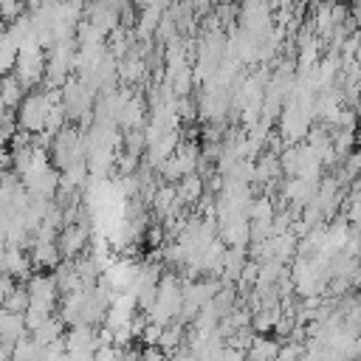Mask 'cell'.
<instances>
[{"label": "cell", "instance_id": "obj_1", "mask_svg": "<svg viewBox=\"0 0 361 361\" xmlns=\"http://www.w3.org/2000/svg\"><path fill=\"white\" fill-rule=\"evenodd\" d=\"M56 96L51 93H28L25 102L20 104V113H17V127L25 130V133H45V124H48V116H51V107H54Z\"/></svg>", "mask_w": 361, "mask_h": 361}, {"label": "cell", "instance_id": "obj_2", "mask_svg": "<svg viewBox=\"0 0 361 361\" xmlns=\"http://www.w3.org/2000/svg\"><path fill=\"white\" fill-rule=\"evenodd\" d=\"M28 293H31V313H39V316H51L54 310V302H56V279L51 274H34L28 282H25Z\"/></svg>", "mask_w": 361, "mask_h": 361}, {"label": "cell", "instance_id": "obj_3", "mask_svg": "<svg viewBox=\"0 0 361 361\" xmlns=\"http://www.w3.org/2000/svg\"><path fill=\"white\" fill-rule=\"evenodd\" d=\"M45 62H48V59H42V48H23L20 56H17V65H14V68H17L14 76L28 87V85H34V82L42 76Z\"/></svg>", "mask_w": 361, "mask_h": 361}, {"label": "cell", "instance_id": "obj_4", "mask_svg": "<svg viewBox=\"0 0 361 361\" xmlns=\"http://www.w3.org/2000/svg\"><path fill=\"white\" fill-rule=\"evenodd\" d=\"M87 240H90V228H87V223L65 226L62 234H59V251H62L68 259H79V251L87 248Z\"/></svg>", "mask_w": 361, "mask_h": 361}, {"label": "cell", "instance_id": "obj_5", "mask_svg": "<svg viewBox=\"0 0 361 361\" xmlns=\"http://www.w3.org/2000/svg\"><path fill=\"white\" fill-rule=\"evenodd\" d=\"M31 265L34 259L23 254V248H6L3 251V274H11L17 279H31Z\"/></svg>", "mask_w": 361, "mask_h": 361}, {"label": "cell", "instance_id": "obj_6", "mask_svg": "<svg viewBox=\"0 0 361 361\" xmlns=\"http://www.w3.org/2000/svg\"><path fill=\"white\" fill-rule=\"evenodd\" d=\"M23 102H25V85H23L14 73L3 76V107L11 110V107H17V104H23Z\"/></svg>", "mask_w": 361, "mask_h": 361}, {"label": "cell", "instance_id": "obj_7", "mask_svg": "<svg viewBox=\"0 0 361 361\" xmlns=\"http://www.w3.org/2000/svg\"><path fill=\"white\" fill-rule=\"evenodd\" d=\"M59 245H54V243H31V259H34V265H39V268H51V265H56L59 262Z\"/></svg>", "mask_w": 361, "mask_h": 361}, {"label": "cell", "instance_id": "obj_8", "mask_svg": "<svg viewBox=\"0 0 361 361\" xmlns=\"http://www.w3.org/2000/svg\"><path fill=\"white\" fill-rule=\"evenodd\" d=\"M282 172V164H279V158H276V152H265L262 158H257V164H254V180H262V183H268L274 175H279Z\"/></svg>", "mask_w": 361, "mask_h": 361}, {"label": "cell", "instance_id": "obj_9", "mask_svg": "<svg viewBox=\"0 0 361 361\" xmlns=\"http://www.w3.org/2000/svg\"><path fill=\"white\" fill-rule=\"evenodd\" d=\"M3 310H8V313H17V316H25L28 310H31V293H28V288H14L6 299H3Z\"/></svg>", "mask_w": 361, "mask_h": 361}, {"label": "cell", "instance_id": "obj_10", "mask_svg": "<svg viewBox=\"0 0 361 361\" xmlns=\"http://www.w3.org/2000/svg\"><path fill=\"white\" fill-rule=\"evenodd\" d=\"M178 200H180V206H183V203L203 200V180H200L197 175H186V178L178 183Z\"/></svg>", "mask_w": 361, "mask_h": 361}, {"label": "cell", "instance_id": "obj_11", "mask_svg": "<svg viewBox=\"0 0 361 361\" xmlns=\"http://www.w3.org/2000/svg\"><path fill=\"white\" fill-rule=\"evenodd\" d=\"M127 130H138L141 127V121H144V102L141 99H130L127 102V107H124V113H121V118H118Z\"/></svg>", "mask_w": 361, "mask_h": 361}, {"label": "cell", "instance_id": "obj_12", "mask_svg": "<svg viewBox=\"0 0 361 361\" xmlns=\"http://www.w3.org/2000/svg\"><path fill=\"white\" fill-rule=\"evenodd\" d=\"M183 341V324L180 322H172L169 327H164V336H161V350L164 353H172V350H178V344Z\"/></svg>", "mask_w": 361, "mask_h": 361}, {"label": "cell", "instance_id": "obj_13", "mask_svg": "<svg viewBox=\"0 0 361 361\" xmlns=\"http://www.w3.org/2000/svg\"><path fill=\"white\" fill-rule=\"evenodd\" d=\"M274 324H279V307H274V310H259V313H254V322H251V327H254L257 333H265V330H271Z\"/></svg>", "mask_w": 361, "mask_h": 361}, {"label": "cell", "instance_id": "obj_14", "mask_svg": "<svg viewBox=\"0 0 361 361\" xmlns=\"http://www.w3.org/2000/svg\"><path fill=\"white\" fill-rule=\"evenodd\" d=\"M344 178H361V152H350L344 158V169H341Z\"/></svg>", "mask_w": 361, "mask_h": 361}, {"label": "cell", "instance_id": "obj_15", "mask_svg": "<svg viewBox=\"0 0 361 361\" xmlns=\"http://www.w3.org/2000/svg\"><path fill=\"white\" fill-rule=\"evenodd\" d=\"M259 282V262H248L245 268H243V276H240V285H257Z\"/></svg>", "mask_w": 361, "mask_h": 361}, {"label": "cell", "instance_id": "obj_16", "mask_svg": "<svg viewBox=\"0 0 361 361\" xmlns=\"http://www.w3.org/2000/svg\"><path fill=\"white\" fill-rule=\"evenodd\" d=\"M0 14H3L6 20H11L14 14L23 17V6H20V3H11V0H0Z\"/></svg>", "mask_w": 361, "mask_h": 361}, {"label": "cell", "instance_id": "obj_17", "mask_svg": "<svg viewBox=\"0 0 361 361\" xmlns=\"http://www.w3.org/2000/svg\"><path fill=\"white\" fill-rule=\"evenodd\" d=\"M138 361H164V350L161 347H147L138 353Z\"/></svg>", "mask_w": 361, "mask_h": 361}, {"label": "cell", "instance_id": "obj_18", "mask_svg": "<svg viewBox=\"0 0 361 361\" xmlns=\"http://www.w3.org/2000/svg\"><path fill=\"white\" fill-rule=\"evenodd\" d=\"M355 141H361V121H358V130H355Z\"/></svg>", "mask_w": 361, "mask_h": 361}]
</instances>
